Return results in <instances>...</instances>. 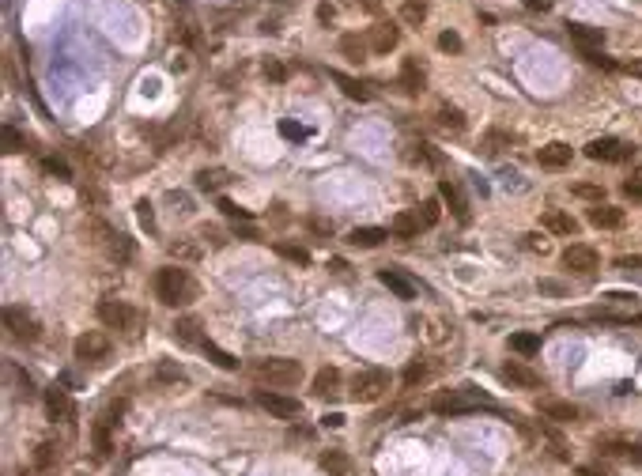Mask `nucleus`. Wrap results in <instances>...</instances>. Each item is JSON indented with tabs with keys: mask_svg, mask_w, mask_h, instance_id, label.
Segmentation results:
<instances>
[{
	"mask_svg": "<svg viewBox=\"0 0 642 476\" xmlns=\"http://www.w3.org/2000/svg\"><path fill=\"white\" fill-rule=\"evenodd\" d=\"M95 235H102V246H106V254L117 261V265H129V261L136 257V246L129 235H121V231L106 227V223H95Z\"/></svg>",
	"mask_w": 642,
	"mask_h": 476,
	"instance_id": "obj_8",
	"label": "nucleus"
},
{
	"mask_svg": "<svg viewBox=\"0 0 642 476\" xmlns=\"http://www.w3.org/2000/svg\"><path fill=\"white\" fill-rule=\"evenodd\" d=\"M20 147H23V136L15 133L12 125H4V152H8V155H15V152H20Z\"/></svg>",
	"mask_w": 642,
	"mask_h": 476,
	"instance_id": "obj_47",
	"label": "nucleus"
},
{
	"mask_svg": "<svg viewBox=\"0 0 642 476\" xmlns=\"http://www.w3.org/2000/svg\"><path fill=\"white\" fill-rule=\"evenodd\" d=\"M340 53H344L348 61H356V64L367 61V45L359 42V34H344V38H340Z\"/></svg>",
	"mask_w": 642,
	"mask_h": 476,
	"instance_id": "obj_33",
	"label": "nucleus"
},
{
	"mask_svg": "<svg viewBox=\"0 0 642 476\" xmlns=\"http://www.w3.org/2000/svg\"><path fill=\"white\" fill-rule=\"evenodd\" d=\"M57 461H61V446L53 442V438H42V442H38V450H34V465H38L42 473H50Z\"/></svg>",
	"mask_w": 642,
	"mask_h": 476,
	"instance_id": "obj_26",
	"label": "nucleus"
},
{
	"mask_svg": "<svg viewBox=\"0 0 642 476\" xmlns=\"http://www.w3.org/2000/svg\"><path fill=\"white\" fill-rule=\"evenodd\" d=\"M439 197L453 208V216H458L461 223H469V201H465V193L458 189V182H450V178H442L439 182Z\"/></svg>",
	"mask_w": 642,
	"mask_h": 476,
	"instance_id": "obj_18",
	"label": "nucleus"
},
{
	"mask_svg": "<svg viewBox=\"0 0 642 476\" xmlns=\"http://www.w3.org/2000/svg\"><path fill=\"white\" fill-rule=\"evenodd\" d=\"M389 231H393L397 238H416V235H420V219H416V216H404V212H401V216H393Z\"/></svg>",
	"mask_w": 642,
	"mask_h": 476,
	"instance_id": "obj_34",
	"label": "nucleus"
},
{
	"mask_svg": "<svg viewBox=\"0 0 642 476\" xmlns=\"http://www.w3.org/2000/svg\"><path fill=\"white\" fill-rule=\"evenodd\" d=\"M510 352H518V356H537L541 352V333H514L510 337Z\"/></svg>",
	"mask_w": 642,
	"mask_h": 476,
	"instance_id": "obj_28",
	"label": "nucleus"
},
{
	"mask_svg": "<svg viewBox=\"0 0 642 476\" xmlns=\"http://www.w3.org/2000/svg\"><path fill=\"white\" fill-rule=\"evenodd\" d=\"M42 171H45V174H53V178H61V182H68V178H72L68 163H61V159H42Z\"/></svg>",
	"mask_w": 642,
	"mask_h": 476,
	"instance_id": "obj_41",
	"label": "nucleus"
},
{
	"mask_svg": "<svg viewBox=\"0 0 642 476\" xmlns=\"http://www.w3.org/2000/svg\"><path fill=\"white\" fill-rule=\"evenodd\" d=\"M254 401L265 408V412H272L276 419H295L302 412L299 397H287V394H280V389H257Z\"/></svg>",
	"mask_w": 642,
	"mask_h": 476,
	"instance_id": "obj_7",
	"label": "nucleus"
},
{
	"mask_svg": "<svg viewBox=\"0 0 642 476\" xmlns=\"http://www.w3.org/2000/svg\"><path fill=\"white\" fill-rule=\"evenodd\" d=\"M480 147H483V155H502V152L510 147V136H506V133H488Z\"/></svg>",
	"mask_w": 642,
	"mask_h": 476,
	"instance_id": "obj_37",
	"label": "nucleus"
},
{
	"mask_svg": "<svg viewBox=\"0 0 642 476\" xmlns=\"http://www.w3.org/2000/svg\"><path fill=\"white\" fill-rule=\"evenodd\" d=\"M223 182H227V171H200V174H197V185H200V189H219Z\"/></svg>",
	"mask_w": 642,
	"mask_h": 476,
	"instance_id": "obj_40",
	"label": "nucleus"
},
{
	"mask_svg": "<svg viewBox=\"0 0 642 476\" xmlns=\"http://www.w3.org/2000/svg\"><path fill=\"white\" fill-rule=\"evenodd\" d=\"M620 72H623V76H639V80H642V61H627V64H620Z\"/></svg>",
	"mask_w": 642,
	"mask_h": 476,
	"instance_id": "obj_55",
	"label": "nucleus"
},
{
	"mask_svg": "<svg viewBox=\"0 0 642 476\" xmlns=\"http://www.w3.org/2000/svg\"><path fill=\"white\" fill-rule=\"evenodd\" d=\"M280 133H284L287 140H306V136H310V129H306V125H295V121H280Z\"/></svg>",
	"mask_w": 642,
	"mask_h": 476,
	"instance_id": "obj_45",
	"label": "nucleus"
},
{
	"mask_svg": "<svg viewBox=\"0 0 642 476\" xmlns=\"http://www.w3.org/2000/svg\"><path fill=\"white\" fill-rule=\"evenodd\" d=\"M42 401H45V416L50 419H61V424H72V416H76V408H72V397H68V389H61V386H50L42 394Z\"/></svg>",
	"mask_w": 642,
	"mask_h": 476,
	"instance_id": "obj_12",
	"label": "nucleus"
},
{
	"mask_svg": "<svg viewBox=\"0 0 642 476\" xmlns=\"http://www.w3.org/2000/svg\"><path fill=\"white\" fill-rule=\"evenodd\" d=\"M265 76H268V80H284L287 72H284V64H276V61H265Z\"/></svg>",
	"mask_w": 642,
	"mask_h": 476,
	"instance_id": "obj_54",
	"label": "nucleus"
},
{
	"mask_svg": "<svg viewBox=\"0 0 642 476\" xmlns=\"http://www.w3.org/2000/svg\"><path fill=\"white\" fill-rule=\"evenodd\" d=\"M329 76H333V80H337V83H340V87H344V95H348V99H356V102H367V99H370V91H367V87H363V83H359V80L344 76V72H329Z\"/></svg>",
	"mask_w": 642,
	"mask_h": 476,
	"instance_id": "obj_31",
	"label": "nucleus"
},
{
	"mask_svg": "<svg viewBox=\"0 0 642 476\" xmlns=\"http://www.w3.org/2000/svg\"><path fill=\"white\" fill-rule=\"evenodd\" d=\"M386 389H389V375H386V370H378V367L359 370V375L351 378V397H356V401H363V405L378 401L381 394H386Z\"/></svg>",
	"mask_w": 642,
	"mask_h": 476,
	"instance_id": "obj_5",
	"label": "nucleus"
},
{
	"mask_svg": "<svg viewBox=\"0 0 642 476\" xmlns=\"http://www.w3.org/2000/svg\"><path fill=\"white\" fill-rule=\"evenodd\" d=\"M499 375L506 378L510 386H522V389H537V386H541V375H537V370H529L525 363H518V359L502 363V370H499Z\"/></svg>",
	"mask_w": 642,
	"mask_h": 476,
	"instance_id": "obj_14",
	"label": "nucleus"
},
{
	"mask_svg": "<svg viewBox=\"0 0 642 476\" xmlns=\"http://www.w3.org/2000/svg\"><path fill=\"white\" fill-rule=\"evenodd\" d=\"M397 42H401V27H397L393 20H386V23H374V27H370V50H374V53H389V50H397Z\"/></svg>",
	"mask_w": 642,
	"mask_h": 476,
	"instance_id": "obj_13",
	"label": "nucleus"
},
{
	"mask_svg": "<svg viewBox=\"0 0 642 476\" xmlns=\"http://www.w3.org/2000/svg\"><path fill=\"white\" fill-rule=\"evenodd\" d=\"M480 405H488L480 394H472V389H446V394H435L431 408L439 416H465V412H476Z\"/></svg>",
	"mask_w": 642,
	"mask_h": 476,
	"instance_id": "obj_3",
	"label": "nucleus"
},
{
	"mask_svg": "<svg viewBox=\"0 0 642 476\" xmlns=\"http://www.w3.org/2000/svg\"><path fill=\"white\" fill-rule=\"evenodd\" d=\"M439 125L453 129V133H465V114L458 106H450V102H442V106H439Z\"/></svg>",
	"mask_w": 642,
	"mask_h": 476,
	"instance_id": "obj_32",
	"label": "nucleus"
},
{
	"mask_svg": "<svg viewBox=\"0 0 642 476\" xmlns=\"http://www.w3.org/2000/svg\"><path fill=\"white\" fill-rule=\"evenodd\" d=\"M174 337H178L182 344H193V348H200L204 340V333H200V322L193 314H185V317H178V322H174Z\"/></svg>",
	"mask_w": 642,
	"mask_h": 476,
	"instance_id": "obj_22",
	"label": "nucleus"
},
{
	"mask_svg": "<svg viewBox=\"0 0 642 476\" xmlns=\"http://www.w3.org/2000/svg\"><path fill=\"white\" fill-rule=\"evenodd\" d=\"M597 265H601V257H597V250H593V246L574 242V246L563 250V268H571V273H578V276L597 273Z\"/></svg>",
	"mask_w": 642,
	"mask_h": 476,
	"instance_id": "obj_9",
	"label": "nucleus"
},
{
	"mask_svg": "<svg viewBox=\"0 0 642 476\" xmlns=\"http://www.w3.org/2000/svg\"><path fill=\"white\" fill-rule=\"evenodd\" d=\"M439 216H442V208H439V201H435V197H427V201L420 204V212H416L420 227H435V223H439Z\"/></svg>",
	"mask_w": 642,
	"mask_h": 476,
	"instance_id": "obj_35",
	"label": "nucleus"
},
{
	"mask_svg": "<svg viewBox=\"0 0 642 476\" xmlns=\"http://www.w3.org/2000/svg\"><path fill=\"white\" fill-rule=\"evenodd\" d=\"M337 386H340V370L337 367H321L318 375H314V394H318V397L337 394Z\"/></svg>",
	"mask_w": 642,
	"mask_h": 476,
	"instance_id": "obj_27",
	"label": "nucleus"
},
{
	"mask_svg": "<svg viewBox=\"0 0 642 476\" xmlns=\"http://www.w3.org/2000/svg\"><path fill=\"white\" fill-rule=\"evenodd\" d=\"M401 20H404V23H412V27H420V23L427 20V4H423V0H404Z\"/></svg>",
	"mask_w": 642,
	"mask_h": 476,
	"instance_id": "obj_36",
	"label": "nucleus"
},
{
	"mask_svg": "<svg viewBox=\"0 0 642 476\" xmlns=\"http://www.w3.org/2000/svg\"><path fill=\"white\" fill-rule=\"evenodd\" d=\"M541 416L555 419V424H574L582 412H578V405H571V401H541Z\"/></svg>",
	"mask_w": 642,
	"mask_h": 476,
	"instance_id": "obj_20",
	"label": "nucleus"
},
{
	"mask_svg": "<svg viewBox=\"0 0 642 476\" xmlns=\"http://www.w3.org/2000/svg\"><path fill=\"white\" fill-rule=\"evenodd\" d=\"M321 424H325V427H340V424H344V416H340V412H333V416H321Z\"/></svg>",
	"mask_w": 642,
	"mask_h": 476,
	"instance_id": "obj_58",
	"label": "nucleus"
},
{
	"mask_svg": "<svg viewBox=\"0 0 642 476\" xmlns=\"http://www.w3.org/2000/svg\"><path fill=\"white\" fill-rule=\"evenodd\" d=\"M219 208H223V216H231V219H235V216H238V219H246V216H249L246 208H238V204H235V201H227V197L219 201Z\"/></svg>",
	"mask_w": 642,
	"mask_h": 476,
	"instance_id": "obj_51",
	"label": "nucleus"
},
{
	"mask_svg": "<svg viewBox=\"0 0 642 476\" xmlns=\"http://www.w3.org/2000/svg\"><path fill=\"white\" fill-rule=\"evenodd\" d=\"M582 57L590 61V64H597V68H608V72H620V64L612 61V57H604L601 50H582Z\"/></svg>",
	"mask_w": 642,
	"mask_h": 476,
	"instance_id": "obj_42",
	"label": "nucleus"
},
{
	"mask_svg": "<svg viewBox=\"0 0 642 476\" xmlns=\"http://www.w3.org/2000/svg\"><path fill=\"white\" fill-rule=\"evenodd\" d=\"M574 197H585V201H597L601 204L604 201V189H601V185H585L582 182V185H574Z\"/></svg>",
	"mask_w": 642,
	"mask_h": 476,
	"instance_id": "obj_46",
	"label": "nucleus"
},
{
	"mask_svg": "<svg viewBox=\"0 0 642 476\" xmlns=\"http://www.w3.org/2000/svg\"><path fill=\"white\" fill-rule=\"evenodd\" d=\"M590 223L601 231H616L623 227V208H612V204H593L590 208Z\"/></svg>",
	"mask_w": 642,
	"mask_h": 476,
	"instance_id": "obj_21",
	"label": "nucleus"
},
{
	"mask_svg": "<svg viewBox=\"0 0 642 476\" xmlns=\"http://www.w3.org/2000/svg\"><path fill=\"white\" fill-rule=\"evenodd\" d=\"M408 159H412V163H427V166H442V155L435 152L431 144H408Z\"/></svg>",
	"mask_w": 642,
	"mask_h": 476,
	"instance_id": "obj_30",
	"label": "nucleus"
},
{
	"mask_svg": "<svg viewBox=\"0 0 642 476\" xmlns=\"http://www.w3.org/2000/svg\"><path fill=\"white\" fill-rule=\"evenodd\" d=\"M537 163L548 166V171H563V166H571V147L560 144V140H552V144H544L541 152H537Z\"/></svg>",
	"mask_w": 642,
	"mask_h": 476,
	"instance_id": "obj_17",
	"label": "nucleus"
},
{
	"mask_svg": "<svg viewBox=\"0 0 642 476\" xmlns=\"http://www.w3.org/2000/svg\"><path fill=\"white\" fill-rule=\"evenodd\" d=\"M318 20H321V23H329V20H333V8H329V4H321V8H318Z\"/></svg>",
	"mask_w": 642,
	"mask_h": 476,
	"instance_id": "obj_60",
	"label": "nucleus"
},
{
	"mask_svg": "<svg viewBox=\"0 0 642 476\" xmlns=\"http://www.w3.org/2000/svg\"><path fill=\"white\" fill-rule=\"evenodd\" d=\"M159 382H185V370L174 363H159Z\"/></svg>",
	"mask_w": 642,
	"mask_h": 476,
	"instance_id": "obj_48",
	"label": "nucleus"
},
{
	"mask_svg": "<svg viewBox=\"0 0 642 476\" xmlns=\"http://www.w3.org/2000/svg\"><path fill=\"white\" fill-rule=\"evenodd\" d=\"M155 295H159V303L178 310V306H189L193 298H197V280L189 276V268L166 265V268H159V276H155Z\"/></svg>",
	"mask_w": 642,
	"mask_h": 476,
	"instance_id": "obj_1",
	"label": "nucleus"
},
{
	"mask_svg": "<svg viewBox=\"0 0 642 476\" xmlns=\"http://www.w3.org/2000/svg\"><path fill=\"white\" fill-rule=\"evenodd\" d=\"M136 216H140V223L147 231H155V212H152V201H140L136 204Z\"/></svg>",
	"mask_w": 642,
	"mask_h": 476,
	"instance_id": "obj_49",
	"label": "nucleus"
},
{
	"mask_svg": "<svg viewBox=\"0 0 642 476\" xmlns=\"http://www.w3.org/2000/svg\"><path fill=\"white\" fill-rule=\"evenodd\" d=\"M99 322L106 325V329H133V325L140 322V314H136L129 303H121V298H102L99 303Z\"/></svg>",
	"mask_w": 642,
	"mask_h": 476,
	"instance_id": "obj_6",
	"label": "nucleus"
},
{
	"mask_svg": "<svg viewBox=\"0 0 642 476\" xmlns=\"http://www.w3.org/2000/svg\"><path fill=\"white\" fill-rule=\"evenodd\" d=\"M567 34H571V38L582 45V50H597V45L604 42V31H601V27H585V23H567Z\"/></svg>",
	"mask_w": 642,
	"mask_h": 476,
	"instance_id": "obj_23",
	"label": "nucleus"
},
{
	"mask_svg": "<svg viewBox=\"0 0 642 476\" xmlns=\"http://www.w3.org/2000/svg\"><path fill=\"white\" fill-rule=\"evenodd\" d=\"M95 454L99 457L110 454V424H106V419H99V424H95Z\"/></svg>",
	"mask_w": 642,
	"mask_h": 476,
	"instance_id": "obj_39",
	"label": "nucleus"
},
{
	"mask_svg": "<svg viewBox=\"0 0 642 476\" xmlns=\"http://www.w3.org/2000/svg\"><path fill=\"white\" fill-rule=\"evenodd\" d=\"M386 238H389L386 227H351L344 242H348V246H356V250H374V246H381Z\"/></svg>",
	"mask_w": 642,
	"mask_h": 476,
	"instance_id": "obj_16",
	"label": "nucleus"
},
{
	"mask_svg": "<svg viewBox=\"0 0 642 476\" xmlns=\"http://www.w3.org/2000/svg\"><path fill=\"white\" fill-rule=\"evenodd\" d=\"M378 280H381V284H386L397 298H404V303H408V298H416V284L401 273V268H378Z\"/></svg>",
	"mask_w": 642,
	"mask_h": 476,
	"instance_id": "obj_15",
	"label": "nucleus"
},
{
	"mask_svg": "<svg viewBox=\"0 0 642 476\" xmlns=\"http://www.w3.org/2000/svg\"><path fill=\"white\" fill-rule=\"evenodd\" d=\"M72 352H76V359H83V363H99V359L110 356V337L99 333V329H91V333H83V337H76Z\"/></svg>",
	"mask_w": 642,
	"mask_h": 476,
	"instance_id": "obj_10",
	"label": "nucleus"
},
{
	"mask_svg": "<svg viewBox=\"0 0 642 476\" xmlns=\"http://www.w3.org/2000/svg\"><path fill=\"white\" fill-rule=\"evenodd\" d=\"M574 476H604V473H601V469H593V465H582V469L574 473Z\"/></svg>",
	"mask_w": 642,
	"mask_h": 476,
	"instance_id": "obj_59",
	"label": "nucleus"
},
{
	"mask_svg": "<svg viewBox=\"0 0 642 476\" xmlns=\"http://www.w3.org/2000/svg\"><path fill=\"white\" fill-rule=\"evenodd\" d=\"M170 254L174 257H197V246H189V242H170Z\"/></svg>",
	"mask_w": 642,
	"mask_h": 476,
	"instance_id": "obj_52",
	"label": "nucleus"
},
{
	"mask_svg": "<svg viewBox=\"0 0 642 476\" xmlns=\"http://www.w3.org/2000/svg\"><path fill=\"white\" fill-rule=\"evenodd\" d=\"M401 87L408 91V95H420V91L427 87V72L420 68V61H416V57H404V64H401Z\"/></svg>",
	"mask_w": 642,
	"mask_h": 476,
	"instance_id": "obj_19",
	"label": "nucleus"
},
{
	"mask_svg": "<svg viewBox=\"0 0 642 476\" xmlns=\"http://www.w3.org/2000/svg\"><path fill=\"white\" fill-rule=\"evenodd\" d=\"M249 375L261 382V386H268V389H287V386H295V382L302 378V363L299 359L268 356V359H254V363H249Z\"/></svg>",
	"mask_w": 642,
	"mask_h": 476,
	"instance_id": "obj_2",
	"label": "nucleus"
},
{
	"mask_svg": "<svg viewBox=\"0 0 642 476\" xmlns=\"http://www.w3.org/2000/svg\"><path fill=\"white\" fill-rule=\"evenodd\" d=\"M623 197L642 204V182H623Z\"/></svg>",
	"mask_w": 642,
	"mask_h": 476,
	"instance_id": "obj_53",
	"label": "nucleus"
},
{
	"mask_svg": "<svg viewBox=\"0 0 642 476\" xmlns=\"http://www.w3.org/2000/svg\"><path fill=\"white\" fill-rule=\"evenodd\" d=\"M585 159H593V163H623V159H631V147L612 136H601L585 144Z\"/></svg>",
	"mask_w": 642,
	"mask_h": 476,
	"instance_id": "obj_11",
	"label": "nucleus"
},
{
	"mask_svg": "<svg viewBox=\"0 0 642 476\" xmlns=\"http://www.w3.org/2000/svg\"><path fill=\"white\" fill-rule=\"evenodd\" d=\"M363 4H367V8H370V12H378V0H363Z\"/></svg>",
	"mask_w": 642,
	"mask_h": 476,
	"instance_id": "obj_61",
	"label": "nucleus"
},
{
	"mask_svg": "<svg viewBox=\"0 0 642 476\" xmlns=\"http://www.w3.org/2000/svg\"><path fill=\"white\" fill-rule=\"evenodd\" d=\"M616 268H623V273L642 268V254H623V257H616Z\"/></svg>",
	"mask_w": 642,
	"mask_h": 476,
	"instance_id": "obj_50",
	"label": "nucleus"
},
{
	"mask_svg": "<svg viewBox=\"0 0 642 476\" xmlns=\"http://www.w3.org/2000/svg\"><path fill=\"white\" fill-rule=\"evenodd\" d=\"M544 227L552 231V235H578V219L574 216H567V212H560V208H552V212H544Z\"/></svg>",
	"mask_w": 642,
	"mask_h": 476,
	"instance_id": "obj_24",
	"label": "nucleus"
},
{
	"mask_svg": "<svg viewBox=\"0 0 642 476\" xmlns=\"http://www.w3.org/2000/svg\"><path fill=\"white\" fill-rule=\"evenodd\" d=\"M4 329L12 333L15 340H38L42 337V325L27 306H4Z\"/></svg>",
	"mask_w": 642,
	"mask_h": 476,
	"instance_id": "obj_4",
	"label": "nucleus"
},
{
	"mask_svg": "<svg viewBox=\"0 0 642 476\" xmlns=\"http://www.w3.org/2000/svg\"><path fill=\"white\" fill-rule=\"evenodd\" d=\"M525 8H529V12H548L552 0H525Z\"/></svg>",
	"mask_w": 642,
	"mask_h": 476,
	"instance_id": "obj_57",
	"label": "nucleus"
},
{
	"mask_svg": "<svg viewBox=\"0 0 642 476\" xmlns=\"http://www.w3.org/2000/svg\"><path fill=\"white\" fill-rule=\"evenodd\" d=\"M423 378H427V363L423 359H412L404 367V382H408V386H416V382H423Z\"/></svg>",
	"mask_w": 642,
	"mask_h": 476,
	"instance_id": "obj_43",
	"label": "nucleus"
},
{
	"mask_svg": "<svg viewBox=\"0 0 642 476\" xmlns=\"http://www.w3.org/2000/svg\"><path fill=\"white\" fill-rule=\"evenodd\" d=\"M276 254L287 257V261H295V265H310V254H306L302 246H291V242H276Z\"/></svg>",
	"mask_w": 642,
	"mask_h": 476,
	"instance_id": "obj_38",
	"label": "nucleus"
},
{
	"mask_svg": "<svg viewBox=\"0 0 642 476\" xmlns=\"http://www.w3.org/2000/svg\"><path fill=\"white\" fill-rule=\"evenodd\" d=\"M200 352H204V356H208L212 363H216V367H219V370H238V359H235V356H231V352H223V348H219V344L204 340V344H200Z\"/></svg>",
	"mask_w": 642,
	"mask_h": 476,
	"instance_id": "obj_29",
	"label": "nucleus"
},
{
	"mask_svg": "<svg viewBox=\"0 0 642 476\" xmlns=\"http://www.w3.org/2000/svg\"><path fill=\"white\" fill-rule=\"evenodd\" d=\"M318 465H321V469L329 473V476H344V473L351 469V457L344 454V450H321Z\"/></svg>",
	"mask_w": 642,
	"mask_h": 476,
	"instance_id": "obj_25",
	"label": "nucleus"
},
{
	"mask_svg": "<svg viewBox=\"0 0 642 476\" xmlns=\"http://www.w3.org/2000/svg\"><path fill=\"white\" fill-rule=\"evenodd\" d=\"M461 45H465L461 34H453V31H442V34H439V50H442V53H461Z\"/></svg>",
	"mask_w": 642,
	"mask_h": 476,
	"instance_id": "obj_44",
	"label": "nucleus"
},
{
	"mask_svg": "<svg viewBox=\"0 0 642 476\" xmlns=\"http://www.w3.org/2000/svg\"><path fill=\"white\" fill-rule=\"evenodd\" d=\"M525 246H529V250H541V254H544V250H548V242H544L541 235H525Z\"/></svg>",
	"mask_w": 642,
	"mask_h": 476,
	"instance_id": "obj_56",
	"label": "nucleus"
}]
</instances>
